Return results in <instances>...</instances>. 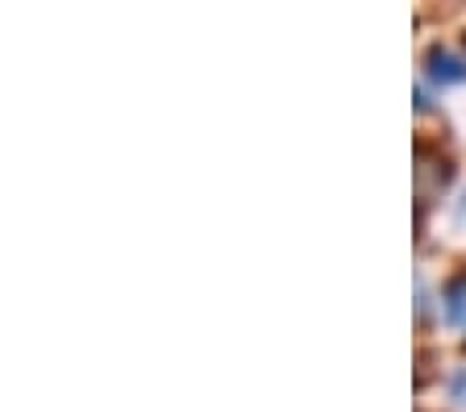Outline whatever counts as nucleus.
<instances>
[{"mask_svg": "<svg viewBox=\"0 0 466 412\" xmlns=\"http://www.w3.org/2000/svg\"><path fill=\"white\" fill-rule=\"evenodd\" d=\"M450 163L446 158H433V150H425L420 146L417 150V196H420V205H429L433 196H441L446 192V184H450Z\"/></svg>", "mask_w": 466, "mask_h": 412, "instance_id": "1", "label": "nucleus"}, {"mask_svg": "<svg viewBox=\"0 0 466 412\" xmlns=\"http://www.w3.org/2000/svg\"><path fill=\"white\" fill-rule=\"evenodd\" d=\"M429 75L437 79V84H458V79H466V67L454 59V55H446V50H429Z\"/></svg>", "mask_w": 466, "mask_h": 412, "instance_id": "2", "label": "nucleus"}, {"mask_svg": "<svg viewBox=\"0 0 466 412\" xmlns=\"http://www.w3.org/2000/svg\"><path fill=\"white\" fill-rule=\"evenodd\" d=\"M446 317L454 325H466V275L450 279V287H446Z\"/></svg>", "mask_w": 466, "mask_h": 412, "instance_id": "3", "label": "nucleus"}]
</instances>
